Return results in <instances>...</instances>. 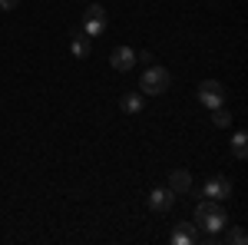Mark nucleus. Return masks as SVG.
Here are the masks:
<instances>
[{
  "label": "nucleus",
  "mask_w": 248,
  "mask_h": 245,
  "mask_svg": "<svg viewBox=\"0 0 248 245\" xmlns=\"http://www.w3.org/2000/svg\"><path fill=\"white\" fill-rule=\"evenodd\" d=\"M225 226H229V215H225L222 202L205 199V202H199V206H195V229H202L205 235H218Z\"/></svg>",
  "instance_id": "nucleus-1"
},
{
  "label": "nucleus",
  "mask_w": 248,
  "mask_h": 245,
  "mask_svg": "<svg viewBox=\"0 0 248 245\" xmlns=\"http://www.w3.org/2000/svg\"><path fill=\"white\" fill-rule=\"evenodd\" d=\"M172 86V73L166 70V66H146V73H142V80H139V90L149 96H159L166 93Z\"/></svg>",
  "instance_id": "nucleus-2"
},
{
  "label": "nucleus",
  "mask_w": 248,
  "mask_h": 245,
  "mask_svg": "<svg viewBox=\"0 0 248 245\" xmlns=\"http://www.w3.org/2000/svg\"><path fill=\"white\" fill-rule=\"evenodd\" d=\"M199 103H202L205 110L225 106V86H222L218 80H202V83H199Z\"/></svg>",
  "instance_id": "nucleus-3"
},
{
  "label": "nucleus",
  "mask_w": 248,
  "mask_h": 245,
  "mask_svg": "<svg viewBox=\"0 0 248 245\" xmlns=\"http://www.w3.org/2000/svg\"><path fill=\"white\" fill-rule=\"evenodd\" d=\"M106 30V10L99 7V3H90L86 10H83V33L86 37H99Z\"/></svg>",
  "instance_id": "nucleus-4"
},
{
  "label": "nucleus",
  "mask_w": 248,
  "mask_h": 245,
  "mask_svg": "<svg viewBox=\"0 0 248 245\" xmlns=\"http://www.w3.org/2000/svg\"><path fill=\"white\" fill-rule=\"evenodd\" d=\"M202 196H209L215 202H225L232 196V182L225 176H212V179H205V186H202Z\"/></svg>",
  "instance_id": "nucleus-5"
},
{
  "label": "nucleus",
  "mask_w": 248,
  "mask_h": 245,
  "mask_svg": "<svg viewBox=\"0 0 248 245\" xmlns=\"http://www.w3.org/2000/svg\"><path fill=\"white\" fill-rule=\"evenodd\" d=\"M172 206H175V192H172L169 186L153 189V192H149V209H153V212H159V215H166V212H169Z\"/></svg>",
  "instance_id": "nucleus-6"
},
{
  "label": "nucleus",
  "mask_w": 248,
  "mask_h": 245,
  "mask_svg": "<svg viewBox=\"0 0 248 245\" xmlns=\"http://www.w3.org/2000/svg\"><path fill=\"white\" fill-rule=\"evenodd\" d=\"M109 66L119 70V73H129L136 66V50L133 47H116L113 53H109Z\"/></svg>",
  "instance_id": "nucleus-7"
},
{
  "label": "nucleus",
  "mask_w": 248,
  "mask_h": 245,
  "mask_svg": "<svg viewBox=\"0 0 248 245\" xmlns=\"http://www.w3.org/2000/svg\"><path fill=\"white\" fill-rule=\"evenodd\" d=\"M169 239L172 245H195L199 242V229H195V222H175Z\"/></svg>",
  "instance_id": "nucleus-8"
},
{
  "label": "nucleus",
  "mask_w": 248,
  "mask_h": 245,
  "mask_svg": "<svg viewBox=\"0 0 248 245\" xmlns=\"http://www.w3.org/2000/svg\"><path fill=\"white\" fill-rule=\"evenodd\" d=\"M169 189L175 192V196L189 192V189H192V176H189V169H172V172H169Z\"/></svg>",
  "instance_id": "nucleus-9"
},
{
  "label": "nucleus",
  "mask_w": 248,
  "mask_h": 245,
  "mask_svg": "<svg viewBox=\"0 0 248 245\" xmlns=\"http://www.w3.org/2000/svg\"><path fill=\"white\" fill-rule=\"evenodd\" d=\"M119 106H123V113H129V116L142 113V93H126L119 99Z\"/></svg>",
  "instance_id": "nucleus-10"
},
{
  "label": "nucleus",
  "mask_w": 248,
  "mask_h": 245,
  "mask_svg": "<svg viewBox=\"0 0 248 245\" xmlns=\"http://www.w3.org/2000/svg\"><path fill=\"white\" fill-rule=\"evenodd\" d=\"M70 53H73L77 60H86V57H90V37H86V33L73 37V40H70Z\"/></svg>",
  "instance_id": "nucleus-11"
},
{
  "label": "nucleus",
  "mask_w": 248,
  "mask_h": 245,
  "mask_svg": "<svg viewBox=\"0 0 248 245\" xmlns=\"http://www.w3.org/2000/svg\"><path fill=\"white\" fill-rule=\"evenodd\" d=\"M232 156H235V159H245L248 156V136L242 130L232 136Z\"/></svg>",
  "instance_id": "nucleus-12"
},
{
  "label": "nucleus",
  "mask_w": 248,
  "mask_h": 245,
  "mask_svg": "<svg viewBox=\"0 0 248 245\" xmlns=\"http://www.w3.org/2000/svg\"><path fill=\"white\" fill-rule=\"evenodd\" d=\"M225 242H232V245H245V242H248V232H245L242 226H235V229H229Z\"/></svg>",
  "instance_id": "nucleus-13"
},
{
  "label": "nucleus",
  "mask_w": 248,
  "mask_h": 245,
  "mask_svg": "<svg viewBox=\"0 0 248 245\" xmlns=\"http://www.w3.org/2000/svg\"><path fill=\"white\" fill-rule=\"evenodd\" d=\"M212 123H215V126H229V123H232V113L225 110V106H218V110H212Z\"/></svg>",
  "instance_id": "nucleus-14"
},
{
  "label": "nucleus",
  "mask_w": 248,
  "mask_h": 245,
  "mask_svg": "<svg viewBox=\"0 0 248 245\" xmlns=\"http://www.w3.org/2000/svg\"><path fill=\"white\" fill-rule=\"evenodd\" d=\"M20 0H0V10H17Z\"/></svg>",
  "instance_id": "nucleus-15"
},
{
  "label": "nucleus",
  "mask_w": 248,
  "mask_h": 245,
  "mask_svg": "<svg viewBox=\"0 0 248 245\" xmlns=\"http://www.w3.org/2000/svg\"><path fill=\"white\" fill-rule=\"evenodd\" d=\"M136 60H139V63H153V53H149V50H142V53H136Z\"/></svg>",
  "instance_id": "nucleus-16"
}]
</instances>
